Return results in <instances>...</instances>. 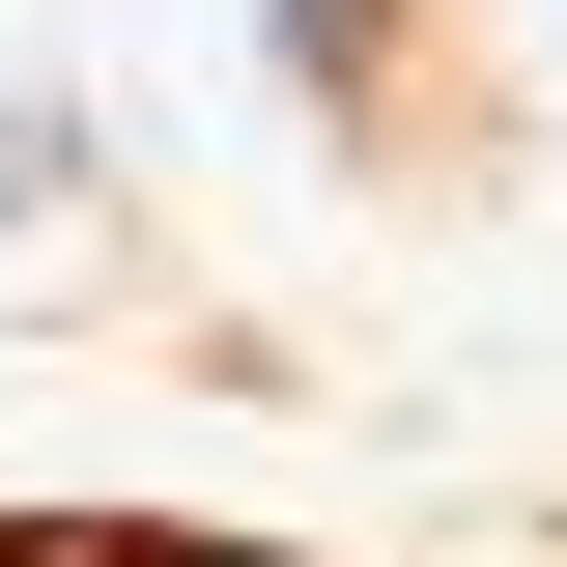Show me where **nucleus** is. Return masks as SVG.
<instances>
[{
	"label": "nucleus",
	"instance_id": "nucleus-1",
	"mask_svg": "<svg viewBox=\"0 0 567 567\" xmlns=\"http://www.w3.org/2000/svg\"><path fill=\"white\" fill-rule=\"evenodd\" d=\"M256 29H284V85H312V114H341V85L398 58V0H256Z\"/></svg>",
	"mask_w": 567,
	"mask_h": 567
},
{
	"label": "nucleus",
	"instance_id": "nucleus-2",
	"mask_svg": "<svg viewBox=\"0 0 567 567\" xmlns=\"http://www.w3.org/2000/svg\"><path fill=\"white\" fill-rule=\"evenodd\" d=\"M114 567H256V539H114Z\"/></svg>",
	"mask_w": 567,
	"mask_h": 567
}]
</instances>
